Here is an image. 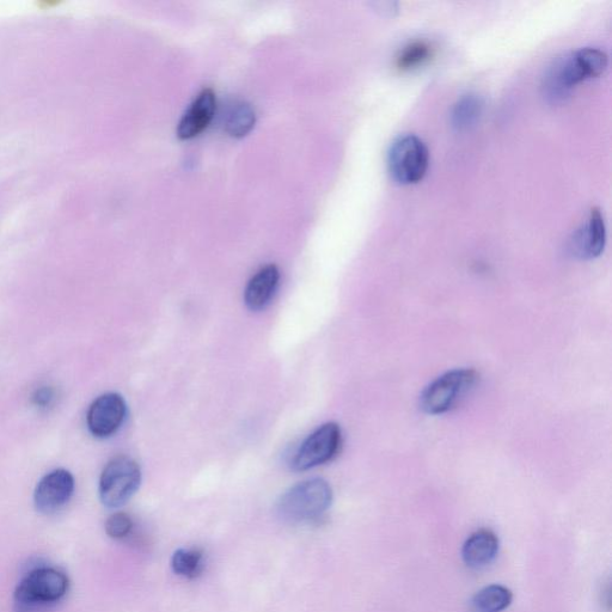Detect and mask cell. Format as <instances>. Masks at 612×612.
Segmentation results:
<instances>
[{
    "instance_id": "obj_1",
    "label": "cell",
    "mask_w": 612,
    "mask_h": 612,
    "mask_svg": "<svg viewBox=\"0 0 612 612\" xmlns=\"http://www.w3.org/2000/svg\"><path fill=\"white\" fill-rule=\"evenodd\" d=\"M608 67V55L597 48H583L558 61L546 77V93L553 100H562L575 85L587 78L601 76Z\"/></svg>"
},
{
    "instance_id": "obj_2",
    "label": "cell",
    "mask_w": 612,
    "mask_h": 612,
    "mask_svg": "<svg viewBox=\"0 0 612 612\" xmlns=\"http://www.w3.org/2000/svg\"><path fill=\"white\" fill-rule=\"evenodd\" d=\"M333 503V491L327 481L306 480L281 495L277 510L285 522L302 524L322 518Z\"/></svg>"
},
{
    "instance_id": "obj_3",
    "label": "cell",
    "mask_w": 612,
    "mask_h": 612,
    "mask_svg": "<svg viewBox=\"0 0 612 612\" xmlns=\"http://www.w3.org/2000/svg\"><path fill=\"white\" fill-rule=\"evenodd\" d=\"M476 382L477 373L474 370L456 369L446 372L421 394V409L430 415L448 413L474 389Z\"/></svg>"
},
{
    "instance_id": "obj_4",
    "label": "cell",
    "mask_w": 612,
    "mask_h": 612,
    "mask_svg": "<svg viewBox=\"0 0 612 612\" xmlns=\"http://www.w3.org/2000/svg\"><path fill=\"white\" fill-rule=\"evenodd\" d=\"M142 483V469L133 458L114 457L104 467L99 493L102 504L108 509H119L131 500Z\"/></svg>"
},
{
    "instance_id": "obj_5",
    "label": "cell",
    "mask_w": 612,
    "mask_h": 612,
    "mask_svg": "<svg viewBox=\"0 0 612 612\" xmlns=\"http://www.w3.org/2000/svg\"><path fill=\"white\" fill-rule=\"evenodd\" d=\"M430 167V151L413 134L397 138L388 152V170L391 179L400 185H415L424 179Z\"/></svg>"
},
{
    "instance_id": "obj_6",
    "label": "cell",
    "mask_w": 612,
    "mask_h": 612,
    "mask_svg": "<svg viewBox=\"0 0 612 612\" xmlns=\"http://www.w3.org/2000/svg\"><path fill=\"white\" fill-rule=\"evenodd\" d=\"M69 586V578L59 569L38 568L18 584L15 599L23 605L54 603L66 595Z\"/></svg>"
},
{
    "instance_id": "obj_7",
    "label": "cell",
    "mask_w": 612,
    "mask_h": 612,
    "mask_svg": "<svg viewBox=\"0 0 612 612\" xmlns=\"http://www.w3.org/2000/svg\"><path fill=\"white\" fill-rule=\"evenodd\" d=\"M342 445L341 428L336 422L318 427L306 438L298 449L291 467L295 471H306L320 467L338 456Z\"/></svg>"
},
{
    "instance_id": "obj_8",
    "label": "cell",
    "mask_w": 612,
    "mask_h": 612,
    "mask_svg": "<svg viewBox=\"0 0 612 612\" xmlns=\"http://www.w3.org/2000/svg\"><path fill=\"white\" fill-rule=\"evenodd\" d=\"M127 405L118 393L103 394L91 403L87 414V424L96 438H109L124 424Z\"/></svg>"
},
{
    "instance_id": "obj_9",
    "label": "cell",
    "mask_w": 612,
    "mask_h": 612,
    "mask_svg": "<svg viewBox=\"0 0 612 612\" xmlns=\"http://www.w3.org/2000/svg\"><path fill=\"white\" fill-rule=\"evenodd\" d=\"M75 477L66 469H55L38 483L34 492L36 510L53 514L69 503L75 492Z\"/></svg>"
},
{
    "instance_id": "obj_10",
    "label": "cell",
    "mask_w": 612,
    "mask_h": 612,
    "mask_svg": "<svg viewBox=\"0 0 612 612\" xmlns=\"http://www.w3.org/2000/svg\"><path fill=\"white\" fill-rule=\"evenodd\" d=\"M607 243V228L598 208H592L586 222L575 232L571 249L579 259L591 260L601 256Z\"/></svg>"
},
{
    "instance_id": "obj_11",
    "label": "cell",
    "mask_w": 612,
    "mask_h": 612,
    "mask_svg": "<svg viewBox=\"0 0 612 612\" xmlns=\"http://www.w3.org/2000/svg\"><path fill=\"white\" fill-rule=\"evenodd\" d=\"M217 99L212 89H204L193 101L187 112L183 114L179 126H177V137L182 140L193 139L203 133L210 126L214 114H216Z\"/></svg>"
},
{
    "instance_id": "obj_12",
    "label": "cell",
    "mask_w": 612,
    "mask_h": 612,
    "mask_svg": "<svg viewBox=\"0 0 612 612\" xmlns=\"http://www.w3.org/2000/svg\"><path fill=\"white\" fill-rule=\"evenodd\" d=\"M499 547V538L495 532L489 529L477 530L463 544V561L471 569L485 568L497 558Z\"/></svg>"
},
{
    "instance_id": "obj_13",
    "label": "cell",
    "mask_w": 612,
    "mask_h": 612,
    "mask_svg": "<svg viewBox=\"0 0 612 612\" xmlns=\"http://www.w3.org/2000/svg\"><path fill=\"white\" fill-rule=\"evenodd\" d=\"M280 281L279 268L267 265L257 272L244 291V303L252 311H261L271 303Z\"/></svg>"
},
{
    "instance_id": "obj_14",
    "label": "cell",
    "mask_w": 612,
    "mask_h": 612,
    "mask_svg": "<svg viewBox=\"0 0 612 612\" xmlns=\"http://www.w3.org/2000/svg\"><path fill=\"white\" fill-rule=\"evenodd\" d=\"M255 121V110L244 101L231 102L223 116L225 131L235 138L247 136L253 130Z\"/></svg>"
},
{
    "instance_id": "obj_15",
    "label": "cell",
    "mask_w": 612,
    "mask_h": 612,
    "mask_svg": "<svg viewBox=\"0 0 612 612\" xmlns=\"http://www.w3.org/2000/svg\"><path fill=\"white\" fill-rule=\"evenodd\" d=\"M513 595L510 589L503 585L483 587L471 599L473 612H503L510 607Z\"/></svg>"
},
{
    "instance_id": "obj_16",
    "label": "cell",
    "mask_w": 612,
    "mask_h": 612,
    "mask_svg": "<svg viewBox=\"0 0 612 612\" xmlns=\"http://www.w3.org/2000/svg\"><path fill=\"white\" fill-rule=\"evenodd\" d=\"M483 110V101L477 95H467L452 109L451 122L457 131H467L477 124Z\"/></svg>"
},
{
    "instance_id": "obj_17",
    "label": "cell",
    "mask_w": 612,
    "mask_h": 612,
    "mask_svg": "<svg viewBox=\"0 0 612 612\" xmlns=\"http://www.w3.org/2000/svg\"><path fill=\"white\" fill-rule=\"evenodd\" d=\"M171 567L180 577L198 578L204 571V554L199 549H179L171 559Z\"/></svg>"
},
{
    "instance_id": "obj_18",
    "label": "cell",
    "mask_w": 612,
    "mask_h": 612,
    "mask_svg": "<svg viewBox=\"0 0 612 612\" xmlns=\"http://www.w3.org/2000/svg\"><path fill=\"white\" fill-rule=\"evenodd\" d=\"M433 48L426 41H414L401 51L397 57V69L410 71L427 63L432 58Z\"/></svg>"
},
{
    "instance_id": "obj_19",
    "label": "cell",
    "mask_w": 612,
    "mask_h": 612,
    "mask_svg": "<svg viewBox=\"0 0 612 612\" xmlns=\"http://www.w3.org/2000/svg\"><path fill=\"white\" fill-rule=\"evenodd\" d=\"M133 530V520L124 512L114 513L106 522V532L114 540H122L131 534Z\"/></svg>"
},
{
    "instance_id": "obj_20",
    "label": "cell",
    "mask_w": 612,
    "mask_h": 612,
    "mask_svg": "<svg viewBox=\"0 0 612 612\" xmlns=\"http://www.w3.org/2000/svg\"><path fill=\"white\" fill-rule=\"evenodd\" d=\"M54 400V391L51 388L45 387L35 391L33 401L36 406L47 407L50 406Z\"/></svg>"
}]
</instances>
